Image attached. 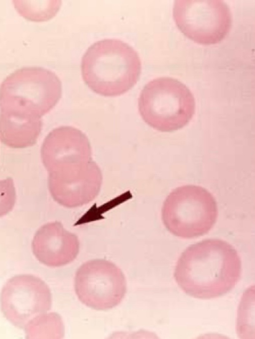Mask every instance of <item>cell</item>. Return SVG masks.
<instances>
[{"mask_svg": "<svg viewBox=\"0 0 255 339\" xmlns=\"http://www.w3.org/2000/svg\"><path fill=\"white\" fill-rule=\"evenodd\" d=\"M80 243L75 234L66 230L59 222L44 224L36 232L32 252L42 264L60 267L72 262L78 254Z\"/></svg>", "mask_w": 255, "mask_h": 339, "instance_id": "obj_11", "label": "cell"}, {"mask_svg": "<svg viewBox=\"0 0 255 339\" xmlns=\"http://www.w3.org/2000/svg\"><path fill=\"white\" fill-rule=\"evenodd\" d=\"M45 313L34 318L25 326L24 329L27 338H41L42 334L52 331L49 330L50 328H62L61 319L57 314Z\"/></svg>", "mask_w": 255, "mask_h": 339, "instance_id": "obj_13", "label": "cell"}, {"mask_svg": "<svg viewBox=\"0 0 255 339\" xmlns=\"http://www.w3.org/2000/svg\"><path fill=\"white\" fill-rule=\"evenodd\" d=\"M241 273V260L235 248L225 240L211 238L192 244L182 252L174 277L187 295L209 299L230 291Z\"/></svg>", "mask_w": 255, "mask_h": 339, "instance_id": "obj_1", "label": "cell"}, {"mask_svg": "<svg viewBox=\"0 0 255 339\" xmlns=\"http://www.w3.org/2000/svg\"><path fill=\"white\" fill-rule=\"evenodd\" d=\"M138 107L147 124L156 130L169 132L188 123L195 113V102L185 85L164 77L146 84L140 94Z\"/></svg>", "mask_w": 255, "mask_h": 339, "instance_id": "obj_4", "label": "cell"}, {"mask_svg": "<svg viewBox=\"0 0 255 339\" xmlns=\"http://www.w3.org/2000/svg\"><path fill=\"white\" fill-rule=\"evenodd\" d=\"M74 287L80 301L98 310L117 306L127 291L126 280L121 269L114 263L101 259L88 261L78 268Z\"/></svg>", "mask_w": 255, "mask_h": 339, "instance_id": "obj_7", "label": "cell"}, {"mask_svg": "<svg viewBox=\"0 0 255 339\" xmlns=\"http://www.w3.org/2000/svg\"><path fill=\"white\" fill-rule=\"evenodd\" d=\"M173 15L180 31L201 44L219 42L231 28L230 9L221 0H177Z\"/></svg>", "mask_w": 255, "mask_h": 339, "instance_id": "obj_6", "label": "cell"}, {"mask_svg": "<svg viewBox=\"0 0 255 339\" xmlns=\"http://www.w3.org/2000/svg\"><path fill=\"white\" fill-rule=\"evenodd\" d=\"M141 64L137 52L119 39H105L91 45L81 61L82 77L94 92L105 97L122 95L136 83Z\"/></svg>", "mask_w": 255, "mask_h": 339, "instance_id": "obj_2", "label": "cell"}, {"mask_svg": "<svg viewBox=\"0 0 255 339\" xmlns=\"http://www.w3.org/2000/svg\"><path fill=\"white\" fill-rule=\"evenodd\" d=\"M41 156L48 173L80 166L92 160L88 137L69 126L57 127L49 133L42 143Z\"/></svg>", "mask_w": 255, "mask_h": 339, "instance_id": "obj_10", "label": "cell"}, {"mask_svg": "<svg viewBox=\"0 0 255 339\" xmlns=\"http://www.w3.org/2000/svg\"><path fill=\"white\" fill-rule=\"evenodd\" d=\"M1 310L7 320L24 329L36 316L51 307L52 295L46 283L31 274H20L10 278L0 295Z\"/></svg>", "mask_w": 255, "mask_h": 339, "instance_id": "obj_8", "label": "cell"}, {"mask_svg": "<svg viewBox=\"0 0 255 339\" xmlns=\"http://www.w3.org/2000/svg\"><path fill=\"white\" fill-rule=\"evenodd\" d=\"M16 201V192L13 179L8 177L0 180V217L13 209Z\"/></svg>", "mask_w": 255, "mask_h": 339, "instance_id": "obj_14", "label": "cell"}, {"mask_svg": "<svg viewBox=\"0 0 255 339\" xmlns=\"http://www.w3.org/2000/svg\"><path fill=\"white\" fill-rule=\"evenodd\" d=\"M48 173V186L52 197L67 208L89 203L101 190L102 173L93 160L79 167Z\"/></svg>", "mask_w": 255, "mask_h": 339, "instance_id": "obj_9", "label": "cell"}, {"mask_svg": "<svg viewBox=\"0 0 255 339\" xmlns=\"http://www.w3.org/2000/svg\"><path fill=\"white\" fill-rule=\"evenodd\" d=\"M215 199L206 189L184 185L174 189L164 201L161 218L167 230L174 235L191 238L204 235L218 218Z\"/></svg>", "mask_w": 255, "mask_h": 339, "instance_id": "obj_5", "label": "cell"}, {"mask_svg": "<svg viewBox=\"0 0 255 339\" xmlns=\"http://www.w3.org/2000/svg\"><path fill=\"white\" fill-rule=\"evenodd\" d=\"M62 84L53 72L26 67L8 75L0 86V111L41 118L57 104Z\"/></svg>", "mask_w": 255, "mask_h": 339, "instance_id": "obj_3", "label": "cell"}, {"mask_svg": "<svg viewBox=\"0 0 255 339\" xmlns=\"http://www.w3.org/2000/svg\"><path fill=\"white\" fill-rule=\"evenodd\" d=\"M41 118L0 112V139L14 148L33 145L41 132Z\"/></svg>", "mask_w": 255, "mask_h": 339, "instance_id": "obj_12", "label": "cell"}]
</instances>
